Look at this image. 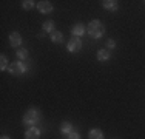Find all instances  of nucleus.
Here are the masks:
<instances>
[{
    "instance_id": "1",
    "label": "nucleus",
    "mask_w": 145,
    "mask_h": 139,
    "mask_svg": "<svg viewBox=\"0 0 145 139\" xmlns=\"http://www.w3.org/2000/svg\"><path fill=\"white\" fill-rule=\"evenodd\" d=\"M42 121V113H40V110L37 108H29L26 111L25 114H23V119L22 122L23 125H26V127H37V124Z\"/></svg>"
},
{
    "instance_id": "2",
    "label": "nucleus",
    "mask_w": 145,
    "mask_h": 139,
    "mask_svg": "<svg viewBox=\"0 0 145 139\" xmlns=\"http://www.w3.org/2000/svg\"><path fill=\"white\" fill-rule=\"evenodd\" d=\"M87 33L93 39H101L103 34H105V26H103V23L101 20H91L87 26Z\"/></svg>"
},
{
    "instance_id": "3",
    "label": "nucleus",
    "mask_w": 145,
    "mask_h": 139,
    "mask_svg": "<svg viewBox=\"0 0 145 139\" xmlns=\"http://www.w3.org/2000/svg\"><path fill=\"white\" fill-rule=\"evenodd\" d=\"M28 71V65L23 64V62H12V64H9V68H8V73L11 76H22L23 73Z\"/></svg>"
},
{
    "instance_id": "4",
    "label": "nucleus",
    "mask_w": 145,
    "mask_h": 139,
    "mask_svg": "<svg viewBox=\"0 0 145 139\" xmlns=\"http://www.w3.org/2000/svg\"><path fill=\"white\" fill-rule=\"evenodd\" d=\"M67 48L70 53H77V51H80L82 48V40L79 39V37H71L70 40H68L67 43Z\"/></svg>"
},
{
    "instance_id": "5",
    "label": "nucleus",
    "mask_w": 145,
    "mask_h": 139,
    "mask_svg": "<svg viewBox=\"0 0 145 139\" xmlns=\"http://www.w3.org/2000/svg\"><path fill=\"white\" fill-rule=\"evenodd\" d=\"M37 9H39L42 14H51V12H53V3L48 2V0L37 2Z\"/></svg>"
},
{
    "instance_id": "6",
    "label": "nucleus",
    "mask_w": 145,
    "mask_h": 139,
    "mask_svg": "<svg viewBox=\"0 0 145 139\" xmlns=\"http://www.w3.org/2000/svg\"><path fill=\"white\" fill-rule=\"evenodd\" d=\"M9 45L11 47H14V48H19L20 45H22V42H23V39H22V34L20 33H17V31H14V33H11L9 34Z\"/></svg>"
},
{
    "instance_id": "7",
    "label": "nucleus",
    "mask_w": 145,
    "mask_h": 139,
    "mask_svg": "<svg viewBox=\"0 0 145 139\" xmlns=\"http://www.w3.org/2000/svg\"><path fill=\"white\" fill-rule=\"evenodd\" d=\"M25 139H40V130L37 127H31L25 131Z\"/></svg>"
},
{
    "instance_id": "8",
    "label": "nucleus",
    "mask_w": 145,
    "mask_h": 139,
    "mask_svg": "<svg viewBox=\"0 0 145 139\" xmlns=\"http://www.w3.org/2000/svg\"><path fill=\"white\" fill-rule=\"evenodd\" d=\"M71 33L74 34V37H79V36H84V34L87 33V26H85L84 23H76V25L72 26Z\"/></svg>"
},
{
    "instance_id": "9",
    "label": "nucleus",
    "mask_w": 145,
    "mask_h": 139,
    "mask_svg": "<svg viewBox=\"0 0 145 139\" xmlns=\"http://www.w3.org/2000/svg\"><path fill=\"white\" fill-rule=\"evenodd\" d=\"M102 6L105 9H108V11H117V8H119V3L116 2V0H103L102 2Z\"/></svg>"
},
{
    "instance_id": "10",
    "label": "nucleus",
    "mask_w": 145,
    "mask_h": 139,
    "mask_svg": "<svg viewBox=\"0 0 145 139\" xmlns=\"http://www.w3.org/2000/svg\"><path fill=\"white\" fill-rule=\"evenodd\" d=\"M88 139H103V133L99 128H93L88 131Z\"/></svg>"
},
{
    "instance_id": "11",
    "label": "nucleus",
    "mask_w": 145,
    "mask_h": 139,
    "mask_svg": "<svg viewBox=\"0 0 145 139\" xmlns=\"http://www.w3.org/2000/svg\"><path fill=\"white\" fill-rule=\"evenodd\" d=\"M110 57H111V54H110L108 50H99L97 51V60L99 62H106Z\"/></svg>"
},
{
    "instance_id": "12",
    "label": "nucleus",
    "mask_w": 145,
    "mask_h": 139,
    "mask_svg": "<svg viewBox=\"0 0 145 139\" xmlns=\"http://www.w3.org/2000/svg\"><path fill=\"white\" fill-rule=\"evenodd\" d=\"M60 131L63 134H71L72 133V125H71V122H62V125H60Z\"/></svg>"
},
{
    "instance_id": "13",
    "label": "nucleus",
    "mask_w": 145,
    "mask_h": 139,
    "mask_svg": "<svg viewBox=\"0 0 145 139\" xmlns=\"http://www.w3.org/2000/svg\"><path fill=\"white\" fill-rule=\"evenodd\" d=\"M51 40H53L54 43H62V42H63V34H62L60 31H53V33H51Z\"/></svg>"
},
{
    "instance_id": "14",
    "label": "nucleus",
    "mask_w": 145,
    "mask_h": 139,
    "mask_svg": "<svg viewBox=\"0 0 145 139\" xmlns=\"http://www.w3.org/2000/svg\"><path fill=\"white\" fill-rule=\"evenodd\" d=\"M42 28H43L45 33H53L54 31V22L53 20H46V22H43Z\"/></svg>"
},
{
    "instance_id": "15",
    "label": "nucleus",
    "mask_w": 145,
    "mask_h": 139,
    "mask_svg": "<svg viewBox=\"0 0 145 139\" xmlns=\"http://www.w3.org/2000/svg\"><path fill=\"white\" fill-rule=\"evenodd\" d=\"M0 70H2V71H6V70L9 68V64H8V59H6V56H0Z\"/></svg>"
},
{
    "instance_id": "16",
    "label": "nucleus",
    "mask_w": 145,
    "mask_h": 139,
    "mask_svg": "<svg viewBox=\"0 0 145 139\" xmlns=\"http://www.w3.org/2000/svg\"><path fill=\"white\" fill-rule=\"evenodd\" d=\"M17 57L20 59V60H25V59H28V50H25V48H20V50H17Z\"/></svg>"
},
{
    "instance_id": "17",
    "label": "nucleus",
    "mask_w": 145,
    "mask_h": 139,
    "mask_svg": "<svg viewBox=\"0 0 145 139\" xmlns=\"http://www.w3.org/2000/svg\"><path fill=\"white\" fill-rule=\"evenodd\" d=\"M34 5L37 6V3H34L33 0H23V2H22V8L23 9H33Z\"/></svg>"
},
{
    "instance_id": "18",
    "label": "nucleus",
    "mask_w": 145,
    "mask_h": 139,
    "mask_svg": "<svg viewBox=\"0 0 145 139\" xmlns=\"http://www.w3.org/2000/svg\"><path fill=\"white\" fill-rule=\"evenodd\" d=\"M116 48V42L113 40V39H108V42H106V50H114Z\"/></svg>"
},
{
    "instance_id": "19",
    "label": "nucleus",
    "mask_w": 145,
    "mask_h": 139,
    "mask_svg": "<svg viewBox=\"0 0 145 139\" xmlns=\"http://www.w3.org/2000/svg\"><path fill=\"white\" fill-rule=\"evenodd\" d=\"M68 139H82L80 134L77 133V131H72L71 134H68Z\"/></svg>"
},
{
    "instance_id": "20",
    "label": "nucleus",
    "mask_w": 145,
    "mask_h": 139,
    "mask_svg": "<svg viewBox=\"0 0 145 139\" xmlns=\"http://www.w3.org/2000/svg\"><path fill=\"white\" fill-rule=\"evenodd\" d=\"M0 139H11V138H9V136H2Z\"/></svg>"
},
{
    "instance_id": "21",
    "label": "nucleus",
    "mask_w": 145,
    "mask_h": 139,
    "mask_svg": "<svg viewBox=\"0 0 145 139\" xmlns=\"http://www.w3.org/2000/svg\"><path fill=\"white\" fill-rule=\"evenodd\" d=\"M144 3H145V2H144Z\"/></svg>"
}]
</instances>
